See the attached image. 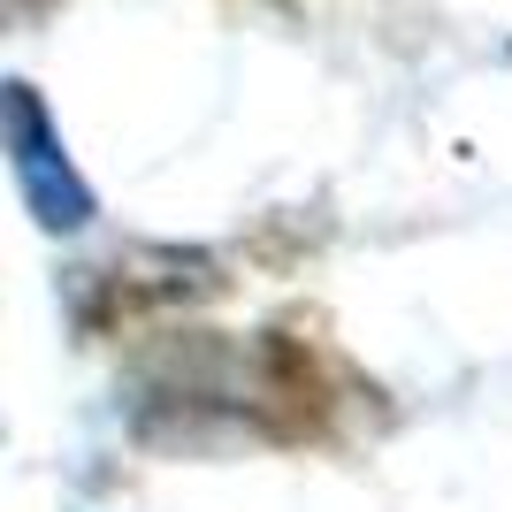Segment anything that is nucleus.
Wrapping results in <instances>:
<instances>
[{"label":"nucleus","mask_w":512,"mask_h":512,"mask_svg":"<svg viewBox=\"0 0 512 512\" xmlns=\"http://www.w3.org/2000/svg\"><path fill=\"white\" fill-rule=\"evenodd\" d=\"M230 291L222 260L192 253V245H130L107 268H69V306L77 329H146L153 314L176 306H207Z\"/></svg>","instance_id":"nucleus-1"},{"label":"nucleus","mask_w":512,"mask_h":512,"mask_svg":"<svg viewBox=\"0 0 512 512\" xmlns=\"http://www.w3.org/2000/svg\"><path fill=\"white\" fill-rule=\"evenodd\" d=\"M260 352V421H268V444L299 451V444H329L344 428V375L329 367L314 337H299L291 321H268L253 329Z\"/></svg>","instance_id":"nucleus-2"},{"label":"nucleus","mask_w":512,"mask_h":512,"mask_svg":"<svg viewBox=\"0 0 512 512\" xmlns=\"http://www.w3.org/2000/svg\"><path fill=\"white\" fill-rule=\"evenodd\" d=\"M0 123H8V169H16L23 214H31L46 237H77L92 214H100V199H92V184L77 176V161L62 153L54 115H46V100L23 85V77H8V92H0Z\"/></svg>","instance_id":"nucleus-3"}]
</instances>
